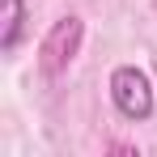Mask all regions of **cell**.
<instances>
[{
    "label": "cell",
    "mask_w": 157,
    "mask_h": 157,
    "mask_svg": "<svg viewBox=\"0 0 157 157\" xmlns=\"http://www.w3.org/2000/svg\"><path fill=\"white\" fill-rule=\"evenodd\" d=\"M110 102L119 106V115L128 119H149L153 115V85L140 68H115L110 72Z\"/></svg>",
    "instance_id": "7a4b0ae2"
},
{
    "label": "cell",
    "mask_w": 157,
    "mask_h": 157,
    "mask_svg": "<svg viewBox=\"0 0 157 157\" xmlns=\"http://www.w3.org/2000/svg\"><path fill=\"white\" fill-rule=\"evenodd\" d=\"M81 34H85V26H81V17H59L51 30H47V38H43V47H38V68L47 72V77H59L68 64H72V55H77L81 47Z\"/></svg>",
    "instance_id": "6da1fadb"
},
{
    "label": "cell",
    "mask_w": 157,
    "mask_h": 157,
    "mask_svg": "<svg viewBox=\"0 0 157 157\" xmlns=\"http://www.w3.org/2000/svg\"><path fill=\"white\" fill-rule=\"evenodd\" d=\"M21 21H26V4L21 0H0V51H13L17 47Z\"/></svg>",
    "instance_id": "3957f363"
}]
</instances>
